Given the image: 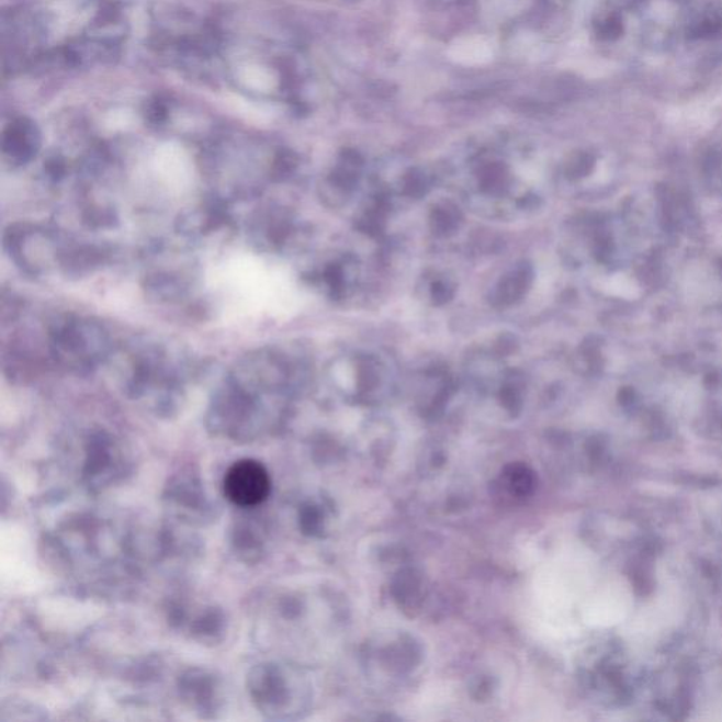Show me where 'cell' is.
<instances>
[{
	"instance_id": "5b68a950",
	"label": "cell",
	"mask_w": 722,
	"mask_h": 722,
	"mask_svg": "<svg viewBox=\"0 0 722 722\" xmlns=\"http://www.w3.org/2000/svg\"><path fill=\"white\" fill-rule=\"evenodd\" d=\"M146 290L157 301H177L188 293V284L182 275L166 271L148 275Z\"/></svg>"
},
{
	"instance_id": "277c9868",
	"label": "cell",
	"mask_w": 722,
	"mask_h": 722,
	"mask_svg": "<svg viewBox=\"0 0 722 722\" xmlns=\"http://www.w3.org/2000/svg\"><path fill=\"white\" fill-rule=\"evenodd\" d=\"M40 147L37 128L29 122H16L4 132L3 156L10 166L27 165Z\"/></svg>"
},
{
	"instance_id": "7a4b0ae2",
	"label": "cell",
	"mask_w": 722,
	"mask_h": 722,
	"mask_svg": "<svg viewBox=\"0 0 722 722\" xmlns=\"http://www.w3.org/2000/svg\"><path fill=\"white\" fill-rule=\"evenodd\" d=\"M4 247L14 263L29 275L46 274L53 266L59 264L64 251L56 235L27 224L10 226L4 235Z\"/></svg>"
},
{
	"instance_id": "6da1fadb",
	"label": "cell",
	"mask_w": 722,
	"mask_h": 722,
	"mask_svg": "<svg viewBox=\"0 0 722 722\" xmlns=\"http://www.w3.org/2000/svg\"><path fill=\"white\" fill-rule=\"evenodd\" d=\"M49 353L71 373H92L111 358L112 340L97 320L82 316H63L48 334Z\"/></svg>"
},
{
	"instance_id": "3957f363",
	"label": "cell",
	"mask_w": 722,
	"mask_h": 722,
	"mask_svg": "<svg viewBox=\"0 0 722 722\" xmlns=\"http://www.w3.org/2000/svg\"><path fill=\"white\" fill-rule=\"evenodd\" d=\"M224 488L227 499L235 506L256 507L270 496V474L257 460H239L227 470Z\"/></svg>"
}]
</instances>
